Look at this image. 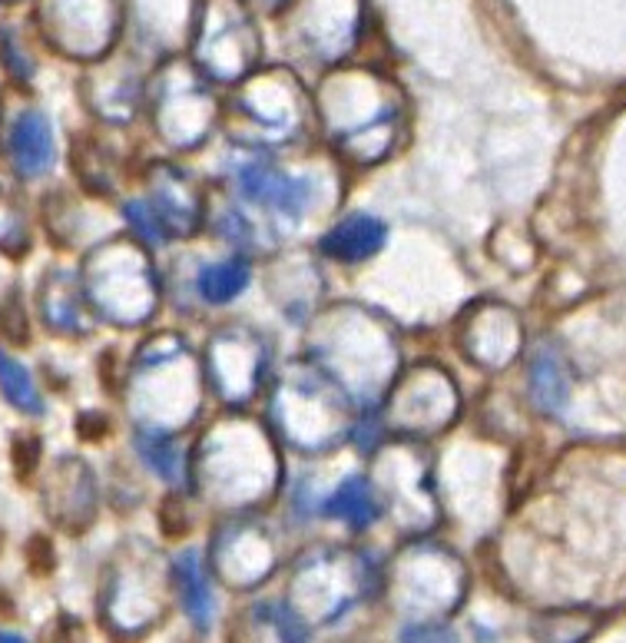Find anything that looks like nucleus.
I'll list each match as a JSON object with an SVG mask.
<instances>
[{
	"mask_svg": "<svg viewBox=\"0 0 626 643\" xmlns=\"http://www.w3.org/2000/svg\"><path fill=\"white\" fill-rule=\"evenodd\" d=\"M10 156L23 176H40L53 163L50 123L40 113H23L10 133Z\"/></svg>",
	"mask_w": 626,
	"mask_h": 643,
	"instance_id": "1",
	"label": "nucleus"
},
{
	"mask_svg": "<svg viewBox=\"0 0 626 643\" xmlns=\"http://www.w3.org/2000/svg\"><path fill=\"white\" fill-rule=\"evenodd\" d=\"M385 242V226L372 216H348L342 219L325 239L322 252L338 262H362Z\"/></svg>",
	"mask_w": 626,
	"mask_h": 643,
	"instance_id": "2",
	"label": "nucleus"
},
{
	"mask_svg": "<svg viewBox=\"0 0 626 643\" xmlns=\"http://www.w3.org/2000/svg\"><path fill=\"white\" fill-rule=\"evenodd\" d=\"M242 186L252 199H259L265 206H275V209H289V212H295L305 203V193H309L305 183L279 176L272 169H249L242 176Z\"/></svg>",
	"mask_w": 626,
	"mask_h": 643,
	"instance_id": "3",
	"label": "nucleus"
},
{
	"mask_svg": "<svg viewBox=\"0 0 626 643\" xmlns=\"http://www.w3.org/2000/svg\"><path fill=\"white\" fill-rule=\"evenodd\" d=\"M176 578H179V591H182L186 611L192 614V621H196L199 628H206V624H209V614H212V594H209V584H206V578H202L199 558H196V554L179 558Z\"/></svg>",
	"mask_w": 626,
	"mask_h": 643,
	"instance_id": "4",
	"label": "nucleus"
},
{
	"mask_svg": "<svg viewBox=\"0 0 626 643\" xmlns=\"http://www.w3.org/2000/svg\"><path fill=\"white\" fill-rule=\"evenodd\" d=\"M0 392H3V398L17 412H30V415L43 412V398H40L30 372L20 362H13L10 355H3V352H0Z\"/></svg>",
	"mask_w": 626,
	"mask_h": 643,
	"instance_id": "5",
	"label": "nucleus"
},
{
	"mask_svg": "<svg viewBox=\"0 0 626 643\" xmlns=\"http://www.w3.org/2000/svg\"><path fill=\"white\" fill-rule=\"evenodd\" d=\"M328 515L348 521L352 528H362L372 521V498H368V488L362 481H352L345 485L332 501H328Z\"/></svg>",
	"mask_w": 626,
	"mask_h": 643,
	"instance_id": "6",
	"label": "nucleus"
},
{
	"mask_svg": "<svg viewBox=\"0 0 626 643\" xmlns=\"http://www.w3.org/2000/svg\"><path fill=\"white\" fill-rule=\"evenodd\" d=\"M246 269L239 262H226V266H216L202 276V295L209 302H229L236 299L242 289H246Z\"/></svg>",
	"mask_w": 626,
	"mask_h": 643,
	"instance_id": "7",
	"label": "nucleus"
},
{
	"mask_svg": "<svg viewBox=\"0 0 626 643\" xmlns=\"http://www.w3.org/2000/svg\"><path fill=\"white\" fill-rule=\"evenodd\" d=\"M40 455H43V445L33 432H17L10 438V468H13V478L20 485H27L36 468H40Z\"/></svg>",
	"mask_w": 626,
	"mask_h": 643,
	"instance_id": "8",
	"label": "nucleus"
},
{
	"mask_svg": "<svg viewBox=\"0 0 626 643\" xmlns=\"http://www.w3.org/2000/svg\"><path fill=\"white\" fill-rule=\"evenodd\" d=\"M0 339L13 349L30 345V319H27V312L17 299L0 302Z\"/></svg>",
	"mask_w": 626,
	"mask_h": 643,
	"instance_id": "9",
	"label": "nucleus"
},
{
	"mask_svg": "<svg viewBox=\"0 0 626 643\" xmlns=\"http://www.w3.org/2000/svg\"><path fill=\"white\" fill-rule=\"evenodd\" d=\"M23 558L33 578H50L56 571V548L46 535H30V541L23 545Z\"/></svg>",
	"mask_w": 626,
	"mask_h": 643,
	"instance_id": "10",
	"label": "nucleus"
},
{
	"mask_svg": "<svg viewBox=\"0 0 626 643\" xmlns=\"http://www.w3.org/2000/svg\"><path fill=\"white\" fill-rule=\"evenodd\" d=\"M27 242H30V232H27V226H23V216L13 212V209L7 206L3 193H0V246H3L7 252L20 256V252L27 249Z\"/></svg>",
	"mask_w": 626,
	"mask_h": 643,
	"instance_id": "11",
	"label": "nucleus"
},
{
	"mask_svg": "<svg viewBox=\"0 0 626 643\" xmlns=\"http://www.w3.org/2000/svg\"><path fill=\"white\" fill-rule=\"evenodd\" d=\"M557 378H561L557 362L541 359L538 369H534V392H538L541 402H547V405H561V402H564V385H561Z\"/></svg>",
	"mask_w": 626,
	"mask_h": 643,
	"instance_id": "12",
	"label": "nucleus"
},
{
	"mask_svg": "<svg viewBox=\"0 0 626 643\" xmlns=\"http://www.w3.org/2000/svg\"><path fill=\"white\" fill-rule=\"evenodd\" d=\"M159 531L169 541H179V538L189 535V515H186V505L176 495L163 498V505H159Z\"/></svg>",
	"mask_w": 626,
	"mask_h": 643,
	"instance_id": "13",
	"label": "nucleus"
},
{
	"mask_svg": "<svg viewBox=\"0 0 626 643\" xmlns=\"http://www.w3.org/2000/svg\"><path fill=\"white\" fill-rule=\"evenodd\" d=\"M143 455L149 458V465H153L159 475H166V478L176 475V448H173V442H163V438L143 442Z\"/></svg>",
	"mask_w": 626,
	"mask_h": 643,
	"instance_id": "14",
	"label": "nucleus"
},
{
	"mask_svg": "<svg viewBox=\"0 0 626 643\" xmlns=\"http://www.w3.org/2000/svg\"><path fill=\"white\" fill-rule=\"evenodd\" d=\"M76 432H80V438H86V442H100V438L109 432V422H106L103 415H80V418H76Z\"/></svg>",
	"mask_w": 626,
	"mask_h": 643,
	"instance_id": "15",
	"label": "nucleus"
},
{
	"mask_svg": "<svg viewBox=\"0 0 626 643\" xmlns=\"http://www.w3.org/2000/svg\"><path fill=\"white\" fill-rule=\"evenodd\" d=\"M405 643H455L448 631L441 628H408L405 631Z\"/></svg>",
	"mask_w": 626,
	"mask_h": 643,
	"instance_id": "16",
	"label": "nucleus"
},
{
	"mask_svg": "<svg viewBox=\"0 0 626 643\" xmlns=\"http://www.w3.org/2000/svg\"><path fill=\"white\" fill-rule=\"evenodd\" d=\"M53 643H80V628L73 621H60V628L53 634Z\"/></svg>",
	"mask_w": 626,
	"mask_h": 643,
	"instance_id": "17",
	"label": "nucleus"
},
{
	"mask_svg": "<svg viewBox=\"0 0 626 643\" xmlns=\"http://www.w3.org/2000/svg\"><path fill=\"white\" fill-rule=\"evenodd\" d=\"M10 611H13L10 598H3V594H0V614H3V618H10Z\"/></svg>",
	"mask_w": 626,
	"mask_h": 643,
	"instance_id": "18",
	"label": "nucleus"
},
{
	"mask_svg": "<svg viewBox=\"0 0 626 643\" xmlns=\"http://www.w3.org/2000/svg\"><path fill=\"white\" fill-rule=\"evenodd\" d=\"M0 643H23V641H17V637H3V634H0Z\"/></svg>",
	"mask_w": 626,
	"mask_h": 643,
	"instance_id": "19",
	"label": "nucleus"
},
{
	"mask_svg": "<svg viewBox=\"0 0 626 643\" xmlns=\"http://www.w3.org/2000/svg\"><path fill=\"white\" fill-rule=\"evenodd\" d=\"M0 548H3V535H0Z\"/></svg>",
	"mask_w": 626,
	"mask_h": 643,
	"instance_id": "20",
	"label": "nucleus"
},
{
	"mask_svg": "<svg viewBox=\"0 0 626 643\" xmlns=\"http://www.w3.org/2000/svg\"><path fill=\"white\" fill-rule=\"evenodd\" d=\"M0 129H3V116H0Z\"/></svg>",
	"mask_w": 626,
	"mask_h": 643,
	"instance_id": "21",
	"label": "nucleus"
}]
</instances>
